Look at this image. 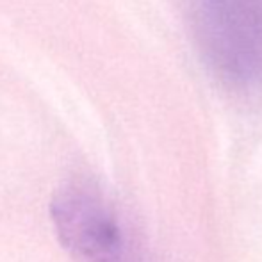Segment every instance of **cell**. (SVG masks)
I'll return each instance as SVG.
<instances>
[{"mask_svg":"<svg viewBox=\"0 0 262 262\" xmlns=\"http://www.w3.org/2000/svg\"><path fill=\"white\" fill-rule=\"evenodd\" d=\"M50 209L59 241L75 262H145L132 228L93 182H68Z\"/></svg>","mask_w":262,"mask_h":262,"instance_id":"7a4b0ae2","label":"cell"},{"mask_svg":"<svg viewBox=\"0 0 262 262\" xmlns=\"http://www.w3.org/2000/svg\"><path fill=\"white\" fill-rule=\"evenodd\" d=\"M189 16L200 52L221 82L262 88V0H189Z\"/></svg>","mask_w":262,"mask_h":262,"instance_id":"6da1fadb","label":"cell"}]
</instances>
